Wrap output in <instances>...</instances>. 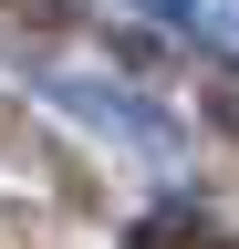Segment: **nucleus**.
<instances>
[{
    "label": "nucleus",
    "instance_id": "nucleus-1",
    "mask_svg": "<svg viewBox=\"0 0 239 249\" xmlns=\"http://www.w3.org/2000/svg\"><path fill=\"white\" fill-rule=\"evenodd\" d=\"M135 249H239V239L198 229V218H146V229H135Z\"/></svg>",
    "mask_w": 239,
    "mask_h": 249
}]
</instances>
